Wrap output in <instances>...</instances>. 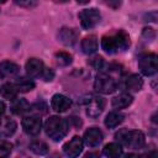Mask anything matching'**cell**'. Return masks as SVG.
<instances>
[{
    "label": "cell",
    "instance_id": "obj_1",
    "mask_svg": "<svg viewBox=\"0 0 158 158\" xmlns=\"http://www.w3.org/2000/svg\"><path fill=\"white\" fill-rule=\"evenodd\" d=\"M130 43H131L130 36L125 31L118 30L112 35H106L102 37L101 48L109 54H115L126 51L130 47Z\"/></svg>",
    "mask_w": 158,
    "mask_h": 158
},
{
    "label": "cell",
    "instance_id": "obj_2",
    "mask_svg": "<svg viewBox=\"0 0 158 158\" xmlns=\"http://www.w3.org/2000/svg\"><path fill=\"white\" fill-rule=\"evenodd\" d=\"M68 130L69 127L67 120L59 116H51L44 123L46 135L56 142L64 138V136L68 133Z\"/></svg>",
    "mask_w": 158,
    "mask_h": 158
},
{
    "label": "cell",
    "instance_id": "obj_3",
    "mask_svg": "<svg viewBox=\"0 0 158 158\" xmlns=\"http://www.w3.org/2000/svg\"><path fill=\"white\" fill-rule=\"evenodd\" d=\"M120 139L121 142L132 149H139L144 146L146 138L142 131L138 130H133V131H126L122 135H120Z\"/></svg>",
    "mask_w": 158,
    "mask_h": 158
},
{
    "label": "cell",
    "instance_id": "obj_4",
    "mask_svg": "<svg viewBox=\"0 0 158 158\" xmlns=\"http://www.w3.org/2000/svg\"><path fill=\"white\" fill-rule=\"evenodd\" d=\"M79 20H80V25H81L83 28L90 30L100 22L101 15H100V11L95 7L84 9L79 12Z\"/></svg>",
    "mask_w": 158,
    "mask_h": 158
},
{
    "label": "cell",
    "instance_id": "obj_5",
    "mask_svg": "<svg viewBox=\"0 0 158 158\" xmlns=\"http://www.w3.org/2000/svg\"><path fill=\"white\" fill-rule=\"evenodd\" d=\"M94 89L101 94H111L117 89V83L107 74H99L95 78Z\"/></svg>",
    "mask_w": 158,
    "mask_h": 158
},
{
    "label": "cell",
    "instance_id": "obj_6",
    "mask_svg": "<svg viewBox=\"0 0 158 158\" xmlns=\"http://www.w3.org/2000/svg\"><path fill=\"white\" fill-rule=\"evenodd\" d=\"M138 68L143 75L151 77L157 72V56L154 53H144L138 59Z\"/></svg>",
    "mask_w": 158,
    "mask_h": 158
},
{
    "label": "cell",
    "instance_id": "obj_7",
    "mask_svg": "<svg viewBox=\"0 0 158 158\" xmlns=\"http://www.w3.org/2000/svg\"><path fill=\"white\" fill-rule=\"evenodd\" d=\"M83 138H80L79 136H74L69 142L63 146V152L68 158H78L79 154L83 152Z\"/></svg>",
    "mask_w": 158,
    "mask_h": 158
},
{
    "label": "cell",
    "instance_id": "obj_8",
    "mask_svg": "<svg viewBox=\"0 0 158 158\" xmlns=\"http://www.w3.org/2000/svg\"><path fill=\"white\" fill-rule=\"evenodd\" d=\"M21 125H22L23 131L30 136L38 135L42 128V121L37 116H27V117L22 118Z\"/></svg>",
    "mask_w": 158,
    "mask_h": 158
},
{
    "label": "cell",
    "instance_id": "obj_9",
    "mask_svg": "<svg viewBox=\"0 0 158 158\" xmlns=\"http://www.w3.org/2000/svg\"><path fill=\"white\" fill-rule=\"evenodd\" d=\"M104 107H105V100H104V98L93 96V98L88 101L86 114H88L90 117L95 118V117H98V116L102 112Z\"/></svg>",
    "mask_w": 158,
    "mask_h": 158
},
{
    "label": "cell",
    "instance_id": "obj_10",
    "mask_svg": "<svg viewBox=\"0 0 158 158\" xmlns=\"http://www.w3.org/2000/svg\"><path fill=\"white\" fill-rule=\"evenodd\" d=\"M102 141V132L98 127H90L84 132L83 142H85L89 147H96Z\"/></svg>",
    "mask_w": 158,
    "mask_h": 158
},
{
    "label": "cell",
    "instance_id": "obj_11",
    "mask_svg": "<svg viewBox=\"0 0 158 158\" xmlns=\"http://www.w3.org/2000/svg\"><path fill=\"white\" fill-rule=\"evenodd\" d=\"M25 69H26V73L30 78H37V77L42 75V72L44 69V64L38 58H30L26 62Z\"/></svg>",
    "mask_w": 158,
    "mask_h": 158
},
{
    "label": "cell",
    "instance_id": "obj_12",
    "mask_svg": "<svg viewBox=\"0 0 158 158\" xmlns=\"http://www.w3.org/2000/svg\"><path fill=\"white\" fill-rule=\"evenodd\" d=\"M72 105V101L69 98L62 95V94H54L51 100V107L56 112H64L67 111Z\"/></svg>",
    "mask_w": 158,
    "mask_h": 158
},
{
    "label": "cell",
    "instance_id": "obj_13",
    "mask_svg": "<svg viewBox=\"0 0 158 158\" xmlns=\"http://www.w3.org/2000/svg\"><path fill=\"white\" fill-rule=\"evenodd\" d=\"M58 41L64 44V46H73L77 42L78 35L73 28H68V27H62L58 33H57Z\"/></svg>",
    "mask_w": 158,
    "mask_h": 158
},
{
    "label": "cell",
    "instance_id": "obj_14",
    "mask_svg": "<svg viewBox=\"0 0 158 158\" xmlns=\"http://www.w3.org/2000/svg\"><path fill=\"white\" fill-rule=\"evenodd\" d=\"M20 72V68L16 63L10 60H4L0 63V75L5 78H12L16 77Z\"/></svg>",
    "mask_w": 158,
    "mask_h": 158
},
{
    "label": "cell",
    "instance_id": "obj_15",
    "mask_svg": "<svg viewBox=\"0 0 158 158\" xmlns=\"http://www.w3.org/2000/svg\"><path fill=\"white\" fill-rule=\"evenodd\" d=\"M16 122L9 117L0 118V137H9L16 131Z\"/></svg>",
    "mask_w": 158,
    "mask_h": 158
},
{
    "label": "cell",
    "instance_id": "obj_16",
    "mask_svg": "<svg viewBox=\"0 0 158 158\" xmlns=\"http://www.w3.org/2000/svg\"><path fill=\"white\" fill-rule=\"evenodd\" d=\"M81 49L85 54H93L98 49V38L95 35H89L81 41Z\"/></svg>",
    "mask_w": 158,
    "mask_h": 158
},
{
    "label": "cell",
    "instance_id": "obj_17",
    "mask_svg": "<svg viewBox=\"0 0 158 158\" xmlns=\"http://www.w3.org/2000/svg\"><path fill=\"white\" fill-rule=\"evenodd\" d=\"M143 86V79L141 75L138 74H131L130 77H127L126 79V89L130 91H139Z\"/></svg>",
    "mask_w": 158,
    "mask_h": 158
},
{
    "label": "cell",
    "instance_id": "obj_18",
    "mask_svg": "<svg viewBox=\"0 0 158 158\" xmlns=\"http://www.w3.org/2000/svg\"><path fill=\"white\" fill-rule=\"evenodd\" d=\"M132 100H133V98L130 94L123 93V94H120V95L115 96L111 101V105H112L114 109H125V107L131 105Z\"/></svg>",
    "mask_w": 158,
    "mask_h": 158
},
{
    "label": "cell",
    "instance_id": "obj_19",
    "mask_svg": "<svg viewBox=\"0 0 158 158\" xmlns=\"http://www.w3.org/2000/svg\"><path fill=\"white\" fill-rule=\"evenodd\" d=\"M123 118H125V116L122 114L114 111V112H110V114L106 115L104 123L107 128H115V127H117L118 125H121L123 122Z\"/></svg>",
    "mask_w": 158,
    "mask_h": 158
},
{
    "label": "cell",
    "instance_id": "obj_20",
    "mask_svg": "<svg viewBox=\"0 0 158 158\" xmlns=\"http://www.w3.org/2000/svg\"><path fill=\"white\" fill-rule=\"evenodd\" d=\"M102 153H104L107 158H120V157L122 156V147H121L118 143L111 142V143H107V144L104 147Z\"/></svg>",
    "mask_w": 158,
    "mask_h": 158
},
{
    "label": "cell",
    "instance_id": "obj_21",
    "mask_svg": "<svg viewBox=\"0 0 158 158\" xmlns=\"http://www.w3.org/2000/svg\"><path fill=\"white\" fill-rule=\"evenodd\" d=\"M17 89L14 83H6L1 86V95L7 100H15L17 96Z\"/></svg>",
    "mask_w": 158,
    "mask_h": 158
},
{
    "label": "cell",
    "instance_id": "obj_22",
    "mask_svg": "<svg viewBox=\"0 0 158 158\" xmlns=\"http://www.w3.org/2000/svg\"><path fill=\"white\" fill-rule=\"evenodd\" d=\"M15 86H16L17 91L27 93L35 88V83L32 81V79H28V78H19L15 83Z\"/></svg>",
    "mask_w": 158,
    "mask_h": 158
},
{
    "label": "cell",
    "instance_id": "obj_23",
    "mask_svg": "<svg viewBox=\"0 0 158 158\" xmlns=\"http://www.w3.org/2000/svg\"><path fill=\"white\" fill-rule=\"evenodd\" d=\"M30 148L33 153L38 154V156H43V154H47L48 153V146L47 143H44L43 141H40V139H35L30 143Z\"/></svg>",
    "mask_w": 158,
    "mask_h": 158
},
{
    "label": "cell",
    "instance_id": "obj_24",
    "mask_svg": "<svg viewBox=\"0 0 158 158\" xmlns=\"http://www.w3.org/2000/svg\"><path fill=\"white\" fill-rule=\"evenodd\" d=\"M28 110H30V105L25 99H19V100L14 101V104L11 106V111L17 115L23 114L25 111H28Z\"/></svg>",
    "mask_w": 158,
    "mask_h": 158
},
{
    "label": "cell",
    "instance_id": "obj_25",
    "mask_svg": "<svg viewBox=\"0 0 158 158\" xmlns=\"http://www.w3.org/2000/svg\"><path fill=\"white\" fill-rule=\"evenodd\" d=\"M54 57H56L58 64H60V65H69L72 63V56L67 52H57L54 54Z\"/></svg>",
    "mask_w": 158,
    "mask_h": 158
},
{
    "label": "cell",
    "instance_id": "obj_26",
    "mask_svg": "<svg viewBox=\"0 0 158 158\" xmlns=\"http://www.w3.org/2000/svg\"><path fill=\"white\" fill-rule=\"evenodd\" d=\"M12 151V144L7 141L0 139V158H6Z\"/></svg>",
    "mask_w": 158,
    "mask_h": 158
},
{
    "label": "cell",
    "instance_id": "obj_27",
    "mask_svg": "<svg viewBox=\"0 0 158 158\" xmlns=\"http://www.w3.org/2000/svg\"><path fill=\"white\" fill-rule=\"evenodd\" d=\"M89 64L91 67H94L95 69H101L104 67V59L100 56H95L91 59H89Z\"/></svg>",
    "mask_w": 158,
    "mask_h": 158
},
{
    "label": "cell",
    "instance_id": "obj_28",
    "mask_svg": "<svg viewBox=\"0 0 158 158\" xmlns=\"http://www.w3.org/2000/svg\"><path fill=\"white\" fill-rule=\"evenodd\" d=\"M41 78H42L44 81H51V80H53V78H54V72H53L51 68H46V67H44Z\"/></svg>",
    "mask_w": 158,
    "mask_h": 158
},
{
    "label": "cell",
    "instance_id": "obj_29",
    "mask_svg": "<svg viewBox=\"0 0 158 158\" xmlns=\"http://www.w3.org/2000/svg\"><path fill=\"white\" fill-rule=\"evenodd\" d=\"M17 5L20 6H27V7H31V6H36L37 2L36 1H27V2H23V1H16Z\"/></svg>",
    "mask_w": 158,
    "mask_h": 158
},
{
    "label": "cell",
    "instance_id": "obj_30",
    "mask_svg": "<svg viewBox=\"0 0 158 158\" xmlns=\"http://www.w3.org/2000/svg\"><path fill=\"white\" fill-rule=\"evenodd\" d=\"M143 158H158V154H157V151H151L148 153H146L143 156Z\"/></svg>",
    "mask_w": 158,
    "mask_h": 158
},
{
    "label": "cell",
    "instance_id": "obj_31",
    "mask_svg": "<svg viewBox=\"0 0 158 158\" xmlns=\"http://www.w3.org/2000/svg\"><path fill=\"white\" fill-rule=\"evenodd\" d=\"M83 158H100V154L96 152H88Z\"/></svg>",
    "mask_w": 158,
    "mask_h": 158
},
{
    "label": "cell",
    "instance_id": "obj_32",
    "mask_svg": "<svg viewBox=\"0 0 158 158\" xmlns=\"http://www.w3.org/2000/svg\"><path fill=\"white\" fill-rule=\"evenodd\" d=\"M5 110H6V105H5L2 101H0V116L5 112Z\"/></svg>",
    "mask_w": 158,
    "mask_h": 158
},
{
    "label": "cell",
    "instance_id": "obj_33",
    "mask_svg": "<svg viewBox=\"0 0 158 158\" xmlns=\"http://www.w3.org/2000/svg\"><path fill=\"white\" fill-rule=\"evenodd\" d=\"M125 158H138L136 154H133V153H130V154H127Z\"/></svg>",
    "mask_w": 158,
    "mask_h": 158
}]
</instances>
